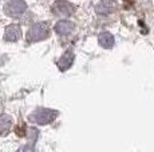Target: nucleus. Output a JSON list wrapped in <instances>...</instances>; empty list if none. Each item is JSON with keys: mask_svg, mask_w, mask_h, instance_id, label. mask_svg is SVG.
Here are the masks:
<instances>
[{"mask_svg": "<svg viewBox=\"0 0 154 152\" xmlns=\"http://www.w3.org/2000/svg\"><path fill=\"white\" fill-rule=\"evenodd\" d=\"M111 10H112V3L110 1V0H103V1L99 4V7H98V11H99V12L105 13V15L110 13Z\"/></svg>", "mask_w": 154, "mask_h": 152, "instance_id": "10", "label": "nucleus"}, {"mask_svg": "<svg viewBox=\"0 0 154 152\" xmlns=\"http://www.w3.org/2000/svg\"><path fill=\"white\" fill-rule=\"evenodd\" d=\"M12 120L8 115H0V135H5L11 130Z\"/></svg>", "mask_w": 154, "mask_h": 152, "instance_id": "9", "label": "nucleus"}, {"mask_svg": "<svg viewBox=\"0 0 154 152\" xmlns=\"http://www.w3.org/2000/svg\"><path fill=\"white\" fill-rule=\"evenodd\" d=\"M98 42L103 48H111L114 45V36L110 32H102V34H99Z\"/></svg>", "mask_w": 154, "mask_h": 152, "instance_id": "7", "label": "nucleus"}, {"mask_svg": "<svg viewBox=\"0 0 154 152\" xmlns=\"http://www.w3.org/2000/svg\"><path fill=\"white\" fill-rule=\"evenodd\" d=\"M58 116V111L48 110V108H39V110L34 111L29 115V120L36 123V124H48V123L54 121L55 118Z\"/></svg>", "mask_w": 154, "mask_h": 152, "instance_id": "1", "label": "nucleus"}, {"mask_svg": "<svg viewBox=\"0 0 154 152\" xmlns=\"http://www.w3.org/2000/svg\"><path fill=\"white\" fill-rule=\"evenodd\" d=\"M26 10H27V4L24 0H11L4 7L5 13L10 16H20L26 12Z\"/></svg>", "mask_w": 154, "mask_h": 152, "instance_id": "3", "label": "nucleus"}, {"mask_svg": "<svg viewBox=\"0 0 154 152\" xmlns=\"http://www.w3.org/2000/svg\"><path fill=\"white\" fill-rule=\"evenodd\" d=\"M72 28H74L72 23L66 22V20L56 23V25H55V31H56V34H59V35H69L70 32L72 31Z\"/></svg>", "mask_w": 154, "mask_h": 152, "instance_id": "8", "label": "nucleus"}, {"mask_svg": "<svg viewBox=\"0 0 154 152\" xmlns=\"http://www.w3.org/2000/svg\"><path fill=\"white\" fill-rule=\"evenodd\" d=\"M48 35H50V30L46 23H36V24L32 25V27L29 28V31L27 32V40L31 43L40 42V40L46 39Z\"/></svg>", "mask_w": 154, "mask_h": 152, "instance_id": "2", "label": "nucleus"}, {"mask_svg": "<svg viewBox=\"0 0 154 152\" xmlns=\"http://www.w3.org/2000/svg\"><path fill=\"white\" fill-rule=\"evenodd\" d=\"M74 11V7L70 4L69 1L64 0H58L52 7V12L58 16H70Z\"/></svg>", "mask_w": 154, "mask_h": 152, "instance_id": "4", "label": "nucleus"}, {"mask_svg": "<svg viewBox=\"0 0 154 152\" xmlns=\"http://www.w3.org/2000/svg\"><path fill=\"white\" fill-rule=\"evenodd\" d=\"M20 36H22V31H20V27L17 24H12L5 28L4 37L7 42H16L20 39Z\"/></svg>", "mask_w": 154, "mask_h": 152, "instance_id": "5", "label": "nucleus"}, {"mask_svg": "<svg viewBox=\"0 0 154 152\" xmlns=\"http://www.w3.org/2000/svg\"><path fill=\"white\" fill-rule=\"evenodd\" d=\"M74 61V54L71 51H67L63 54V56L59 59L58 61V67L60 71H66V69H69L71 67V64H72Z\"/></svg>", "mask_w": 154, "mask_h": 152, "instance_id": "6", "label": "nucleus"}]
</instances>
